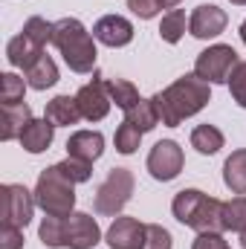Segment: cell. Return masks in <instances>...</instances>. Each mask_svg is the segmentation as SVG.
<instances>
[{
  "instance_id": "20",
  "label": "cell",
  "mask_w": 246,
  "mask_h": 249,
  "mask_svg": "<svg viewBox=\"0 0 246 249\" xmlns=\"http://www.w3.org/2000/svg\"><path fill=\"white\" fill-rule=\"evenodd\" d=\"M223 183L232 188V194H246V148L232 151L223 162Z\"/></svg>"
},
{
  "instance_id": "29",
  "label": "cell",
  "mask_w": 246,
  "mask_h": 249,
  "mask_svg": "<svg viewBox=\"0 0 246 249\" xmlns=\"http://www.w3.org/2000/svg\"><path fill=\"white\" fill-rule=\"evenodd\" d=\"M171 232L159 223H148L145 226V247L142 249H171Z\"/></svg>"
},
{
  "instance_id": "36",
  "label": "cell",
  "mask_w": 246,
  "mask_h": 249,
  "mask_svg": "<svg viewBox=\"0 0 246 249\" xmlns=\"http://www.w3.org/2000/svg\"><path fill=\"white\" fill-rule=\"evenodd\" d=\"M241 247L246 249V229H244V232H241Z\"/></svg>"
},
{
  "instance_id": "8",
  "label": "cell",
  "mask_w": 246,
  "mask_h": 249,
  "mask_svg": "<svg viewBox=\"0 0 246 249\" xmlns=\"http://www.w3.org/2000/svg\"><path fill=\"white\" fill-rule=\"evenodd\" d=\"M35 191H26V186L9 183L0 188V223L3 226H18L26 229L35 212Z\"/></svg>"
},
{
  "instance_id": "35",
  "label": "cell",
  "mask_w": 246,
  "mask_h": 249,
  "mask_svg": "<svg viewBox=\"0 0 246 249\" xmlns=\"http://www.w3.org/2000/svg\"><path fill=\"white\" fill-rule=\"evenodd\" d=\"M241 41H244V44H246V20H244V23H241Z\"/></svg>"
},
{
  "instance_id": "25",
  "label": "cell",
  "mask_w": 246,
  "mask_h": 249,
  "mask_svg": "<svg viewBox=\"0 0 246 249\" xmlns=\"http://www.w3.org/2000/svg\"><path fill=\"white\" fill-rule=\"evenodd\" d=\"M183 35H185V12L183 9L165 12L162 20H159V38H162L165 44H177Z\"/></svg>"
},
{
  "instance_id": "1",
  "label": "cell",
  "mask_w": 246,
  "mask_h": 249,
  "mask_svg": "<svg viewBox=\"0 0 246 249\" xmlns=\"http://www.w3.org/2000/svg\"><path fill=\"white\" fill-rule=\"evenodd\" d=\"M151 99L157 105L159 122L168 124V127H177L180 122L200 113L211 102V90H209V81H203L197 72H188V75L177 78L174 84H168L162 93H157Z\"/></svg>"
},
{
  "instance_id": "3",
  "label": "cell",
  "mask_w": 246,
  "mask_h": 249,
  "mask_svg": "<svg viewBox=\"0 0 246 249\" xmlns=\"http://www.w3.org/2000/svg\"><path fill=\"white\" fill-rule=\"evenodd\" d=\"M171 212L183 226L194 229L197 235L200 232H223V203L217 197H209L200 188L177 191Z\"/></svg>"
},
{
  "instance_id": "13",
  "label": "cell",
  "mask_w": 246,
  "mask_h": 249,
  "mask_svg": "<svg viewBox=\"0 0 246 249\" xmlns=\"http://www.w3.org/2000/svg\"><path fill=\"white\" fill-rule=\"evenodd\" d=\"M93 38L105 47H127L133 41V23L122 15H105L93 26Z\"/></svg>"
},
{
  "instance_id": "34",
  "label": "cell",
  "mask_w": 246,
  "mask_h": 249,
  "mask_svg": "<svg viewBox=\"0 0 246 249\" xmlns=\"http://www.w3.org/2000/svg\"><path fill=\"white\" fill-rule=\"evenodd\" d=\"M159 3H162V9H174V6H180L183 0H159Z\"/></svg>"
},
{
  "instance_id": "6",
  "label": "cell",
  "mask_w": 246,
  "mask_h": 249,
  "mask_svg": "<svg viewBox=\"0 0 246 249\" xmlns=\"http://www.w3.org/2000/svg\"><path fill=\"white\" fill-rule=\"evenodd\" d=\"M53 32H55V23H50V20L32 15V18L23 23L20 35H15V38L6 44V58H9V64L26 70L38 55H44V47H47V44H53Z\"/></svg>"
},
{
  "instance_id": "5",
  "label": "cell",
  "mask_w": 246,
  "mask_h": 249,
  "mask_svg": "<svg viewBox=\"0 0 246 249\" xmlns=\"http://www.w3.org/2000/svg\"><path fill=\"white\" fill-rule=\"evenodd\" d=\"M35 203L50 217H67V214H72V206H75V183L70 177H64L58 162L41 171V177L35 183Z\"/></svg>"
},
{
  "instance_id": "19",
  "label": "cell",
  "mask_w": 246,
  "mask_h": 249,
  "mask_svg": "<svg viewBox=\"0 0 246 249\" xmlns=\"http://www.w3.org/2000/svg\"><path fill=\"white\" fill-rule=\"evenodd\" d=\"M23 75H26V84H29L32 90H47V87H53V84L58 81V67H55V61L44 53V55H38L35 61L23 70Z\"/></svg>"
},
{
  "instance_id": "27",
  "label": "cell",
  "mask_w": 246,
  "mask_h": 249,
  "mask_svg": "<svg viewBox=\"0 0 246 249\" xmlns=\"http://www.w3.org/2000/svg\"><path fill=\"white\" fill-rule=\"evenodd\" d=\"M113 142H116V151H119V154H133V151L139 148V142H142V130H139L133 122L124 119V122L116 127Z\"/></svg>"
},
{
  "instance_id": "33",
  "label": "cell",
  "mask_w": 246,
  "mask_h": 249,
  "mask_svg": "<svg viewBox=\"0 0 246 249\" xmlns=\"http://www.w3.org/2000/svg\"><path fill=\"white\" fill-rule=\"evenodd\" d=\"M191 249H232V247L223 241L220 232H200L197 241L191 244Z\"/></svg>"
},
{
  "instance_id": "24",
  "label": "cell",
  "mask_w": 246,
  "mask_h": 249,
  "mask_svg": "<svg viewBox=\"0 0 246 249\" xmlns=\"http://www.w3.org/2000/svg\"><path fill=\"white\" fill-rule=\"evenodd\" d=\"M246 229V197L238 194L223 203V232H244Z\"/></svg>"
},
{
  "instance_id": "30",
  "label": "cell",
  "mask_w": 246,
  "mask_h": 249,
  "mask_svg": "<svg viewBox=\"0 0 246 249\" xmlns=\"http://www.w3.org/2000/svg\"><path fill=\"white\" fill-rule=\"evenodd\" d=\"M229 90H232V99L246 107V61H238V67L232 70L229 75Z\"/></svg>"
},
{
  "instance_id": "11",
  "label": "cell",
  "mask_w": 246,
  "mask_h": 249,
  "mask_svg": "<svg viewBox=\"0 0 246 249\" xmlns=\"http://www.w3.org/2000/svg\"><path fill=\"white\" fill-rule=\"evenodd\" d=\"M183 162H185V154L174 139L157 142V145L151 148V154H148V171H151V177L159 180V183H171V180L183 171Z\"/></svg>"
},
{
  "instance_id": "15",
  "label": "cell",
  "mask_w": 246,
  "mask_h": 249,
  "mask_svg": "<svg viewBox=\"0 0 246 249\" xmlns=\"http://www.w3.org/2000/svg\"><path fill=\"white\" fill-rule=\"evenodd\" d=\"M105 154V136L99 130H75L67 139V157L81 162H96Z\"/></svg>"
},
{
  "instance_id": "17",
  "label": "cell",
  "mask_w": 246,
  "mask_h": 249,
  "mask_svg": "<svg viewBox=\"0 0 246 249\" xmlns=\"http://www.w3.org/2000/svg\"><path fill=\"white\" fill-rule=\"evenodd\" d=\"M32 122V110L26 102L20 105H3L0 110V139L3 142H12V139H20L23 127Z\"/></svg>"
},
{
  "instance_id": "22",
  "label": "cell",
  "mask_w": 246,
  "mask_h": 249,
  "mask_svg": "<svg viewBox=\"0 0 246 249\" xmlns=\"http://www.w3.org/2000/svg\"><path fill=\"white\" fill-rule=\"evenodd\" d=\"M107 93H110V99H113V105L127 113V110H133L142 99H139V90L130 84V81H124V78H107Z\"/></svg>"
},
{
  "instance_id": "21",
  "label": "cell",
  "mask_w": 246,
  "mask_h": 249,
  "mask_svg": "<svg viewBox=\"0 0 246 249\" xmlns=\"http://www.w3.org/2000/svg\"><path fill=\"white\" fill-rule=\"evenodd\" d=\"M223 133H220V127H214V124H197L194 130H191V148L197 151V154H203V157H211V154H217L220 148H223Z\"/></svg>"
},
{
  "instance_id": "16",
  "label": "cell",
  "mask_w": 246,
  "mask_h": 249,
  "mask_svg": "<svg viewBox=\"0 0 246 249\" xmlns=\"http://www.w3.org/2000/svg\"><path fill=\"white\" fill-rule=\"evenodd\" d=\"M53 136H55V124L44 116V119H32V122L26 124L18 142H20V148L29 151V154H44V151L53 145Z\"/></svg>"
},
{
  "instance_id": "28",
  "label": "cell",
  "mask_w": 246,
  "mask_h": 249,
  "mask_svg": "<svg viewBox=\"0 0 246 249\" xmlns=\"http://www.w3.org/2000/svg\"><path fill=\"white\" fill-rule=\"evenodd\" d=\"M58 168H61L64 177H70L72 183H87L93 177V162H81V160H72V157H67L64 162H58Z\"/></svg>"
},
{
  "instance_id": "23",
  "label": "cell",
  "mask_w": 246,
  "mask_h": 249,
  "mask_svg": "<svg viewBox=\"0 0 246 249\" xmlns=\"http://www.w3.org/2000/svg\"><path fill=\"white\" fill-rule=\"evenodd\" d=\"M124 119L127 122H133L142 133H148V130H154L157 124H159V113H157V105H154V99H142L133 110H127L124 113Z\"/></svg>"
},
{
  "instance_id": "2",
  "label": "cell",
  "mask_w": 246,
  "mask_h": 249,
  "mask_svg": "<svg viewBox=\"0 0 246 249\" xmlns=\"http://www.w3.org/2000/svg\"><path fill=\"white\" fill-rule=\"evenodd\" d=\"M44 247L50 249H93L102 241V229L96 223V217H90L87 212H72L67 217H44L41 229H38Z\"/></svg>"
},
{
  "instance_id": "18",
  "label": "cell",
  "mask_w": 246,
  "mask_h": 249,
  "mask_svg": "<svg viewBox=\"0 0 246 249\" xmlns=\"http://www.w3.org/2000/svg\"><path fill=\"white\" fill-rule=\"evenodd\" d=\"M44 116L55 127H70V124H78V119H84L81 110H78L75 96H55L53 102H47V113Z\"/></svg>"
},
{
  "instance_id": "31",
  "label": "cell",
  "mask_w": 246,
  "mask_h": 249,
  "mask_svg": "<svg viewBox=\"0 0 246 249\" xmlns=\"http://www.w3.org/2000/svg\"><path fill=\"white\" fill-rule=\"evenodd\" d=\"M127 9H130L136 18H142V20H151V18L159 15L162 3H159V0H127Z\"/></svg>"
},
{
  "instance_id": "26",
  "label": "cell",
  "mask_w": 246,
  "mask_h": 249,
  "mask_svg": "<svg viewBox=\"0 0 246 249\" xmlns=\"http://www.w3.org/2000/svg\"><path fill=\"white\" fill-rule=\"evenodd\" d=\"M23 90H26V81L15 72H3L0 75V102L3 105H20L23 102Z\"/></svg>"
},
{
  "instance_id": "32",
  "label": "cell",
  "mask_w": 246,
  "mask_h": 249,
  "mask_svg": "<svg viewBox=\"0 0 246 249\" xmlns=\"http://www.w3.org/2000/svg\"><path fill=\"white\" fill-rule=\"evenodd\" d=\"M0 249H23V229L0 223Z\"/></svg>"
},
{
  "instance_id": "37",
  "label": "cell",
  "mask_w": 246,
  "mask_h": 249,
  "mask_svg": "<svg viewBox=\"0 0 246 249\" xmlns=\"http://www.w3.org/2000/svg\"><path fill=\"white\" fill-rule=\"evenodd\" d=\"M232 3H235V6H246V0H232Z\"/></svg>"
},
{
  "instance_id": "12",
  "label": "cell",
  "mask_w": 246,
  "mask_h": 249,
  "mask_svg": "<svg viewBox=\"0 0 246 249\" xmlns=\"http://www.w3.org/2000/svg\"><path fill=\"white\" fill-rule=\"evenodd\" d=\"M226 23H229V15H226L220 6L203 3V6H197V9L191 12V18H188V32H191L194 38L206 41V38H217V35L226 29Z\"/></svg>"
},
{
  "instance_id": "10",
  "label": "cell",
  "mask_w": 246,
  "mask_h": 249,
  "mask_svg": "<svg viewBox=\"0 0 246 249\" xmlns=\"http://www.w3.org/2000/svg\"><path fill=\"white\" fill-rule=\"evenodd\" d=\"M75 102H78V110L87 122H102L107 113H110V93H107V78L96 70L93 72V81H87L78 93H75Z\"/></svg>"
},
{
  "instance_id": "4",
  "label": "cell",
  "mask_w": 246,
  "mask_h": 249,
  "mask_svg": "<svg viewBox=\"0 0 246 249\" xmlns=\"http://www.w3.org/2000/svg\"><path fill=\"white\" fill-rule=\"evenodd\" d=\"M53 44L58 47L64 55L67 67L72 72H96V44L93 35L84 29V23L78 18H61L55 20V32H53Z\"/></svg>"
},
{
  "instance_id": "14",
  "label": "cell",
  "mask_w": 246,
  "mask_h": 249,
  "mask_svg": "<svg viewBox=\"0 0 246 249\" xmlns=\"http://www.w3.org/2000/svg\"><path fill=\"white\" fill-rule=\"evenodd\" d=\"M145 226L136 217H113L110 229H107V244L110 249H142L145 247Z\"/></svg>"
},
{
  "instance_id": "7",
  "label": "cell",
  "mask_w": 246,
  "mask_h": 249,
  "mask_svg": "<svg viewBox=\"0 0 246 249\" xmlns=\"http://www.w3.org/2000/svg\"><path fill=\"white\" fill-rule=\"evenodd\" d=\"M133 188H136V180H133L130 168H110L107 177H105V183L96 188V197H93L96 212L105 214V217H116L127 206Z\"/></svg>"
},
{
  "instance_id": "9",
  "label": "cell",
  "mask_w": 246,
  "mask_h": 249,
  "mask_svg": "<svg viewBox=\"0 0 246 249\" xmlns=\"http://www.w3.org/2000/svg\"><path fill=\"white\" fill-rule=\"evenodd\" d=\"M235 67H238V53L229 44H214L197 55L194 72L209 84H229V75Z\"/></svg>"
}]
</instances>
